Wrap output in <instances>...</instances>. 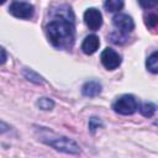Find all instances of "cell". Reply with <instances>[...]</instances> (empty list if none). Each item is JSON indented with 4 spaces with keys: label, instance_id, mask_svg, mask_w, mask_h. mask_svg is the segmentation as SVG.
<instances>
[{
    "label": "cell",
    "instance_id": "obj_6",
    "mask_svg": "<svg viewBox=\"0 0 158 158\" xmlns=\"http://www.w3.org/2000/svg\"><path fill=\"white\" fill-rule=\"evenodd\" d=\"M112 25L117 28V31L128 35L135 28V22L132 17L127 14H117L112 17Z\"/></svg>",
    "mask_w": 158,
    "mask_h": 158
},
{
    "label": "cell",
    "instance_id": "obj_11",
    "mask_svg": "<svg viewBox=\"0 0 158 158\" xmlns=\"http://www.w3.org/2000/svg\"><path fill=\"white\" fill-rule=\"evenodd\" d=\"M22 75H23L28 81H31V83H35V84H43V83H44V79H43L38 73H36V72L32 70V69L25 68V69L22 70Z\"/></svg>",
    "mask_w": 158,
    "mask_h": 158
},
{
    "label": "cell",
    "instance_id": "obj_13",
    "mask_svg": "<svg viewBox=\"0 0 158 158\" xmlns=\"http://www.w3.org/2000/svg\"><path fill=\"white\" fill-rule=\"evenodd\" d=\"M104 7L107 12H118L123 7V0H105Z\"/></svg>",
    "mask_w": 158,
    "mask_h": 158
},
{
    "label": "cell",
    "instance_id": "obj_17",
    "mask_svg": "<svg viewBox=\"0 0 158 158\" xmlns=\"http://www.w3.org/2000/svg\"><path fill=\"white\" fill-rule=\"evenodd\" d=\"M144 23H146V26L148 28H152V30L156 28V26L158 23V16H157V14L151 12V14L146 15L144 16Z\"/></svg>",
    "mask_w": 158,
    "mask_h": 158
},
{
    "label": "cell",
    "instance_id": "obj_7",
    "mask_svg": "<svg viewBox=\"0 0 158 158\" xmlns=\"http://www.w3.org/2000/svg\"><path fill=\"white\" fill-rule=\"evenodd\" d=\"M84 22L91 31H98L102 25V15L95 7H89L84 12Z\"/></svg>",
    "mask_w": 158,
    "mask_h": 158
},
{
    "label": "cell",
    "instance_id": "obj_16",
    "mask_svg": "<svg viewBox=\"0 0 158 158\" xmlns=\"http://www.w3.org/2000/svg\"><path fill=\"white\" fill-rule=\"evenodd\" d=\"M101 127H104V123H102V121H101L100 117L93 116V117L89 118V131H90L93 135L96 132V130H99V128H101Z\"/></svg>",
    "mask_w": 158,
    "mask_h": 158
},
{
    "label": "cell",
    "instance_id": "obj_8",
    "mask_svg": "<svg viewBox=\"0 0 158 158\" xmlns=\"http://www.w3.org/2000/svg\"><path fill=\"white\" fill-rule=\"evenodd\" d=\"M102 91V85L98 80H88L81 86V94L86 98H95Z\"/></svg>",
    "mask_w": 158,
    "mask_h": 158
},
{
    "label": "cell",
    "instance_id": "obj_4",
    "mask_svg": "<svg viewBox=\"0 0 158 158\" xmlns=\"http://www.w3.org/2000/svg\"><path fill=\"white\" fill-rule=\"evenodd\" d=\"M9 12L16 19L31 20L35 15V7L26 1H15L9 6Z\"/></svg>",
    "mask_w": 158,
    "mask_h": 158
},
{
    "label": "cell",
    "instance_id": "obj_3",
    "mask_svg": "<svg viewBox=\"0 0 158 158\" xmlns=\"http://www.w3.org/2000/svg\"><path fill=\"white\" fill-rule=\"evenodd\" d=\"M138 100L132 94H123L112 102V110L118 115H132L138 110Z\"/></svg>",
    "mask_w": 158,
    "mask_h": 158
},
{
    "label": "cell",
    "instance_id": "obj_10",
    "mask_svg": "<svg viewBox=\"0 0 158 158\" xmlns=\"http://www.w3.org/2000/svg\"><path fill=\"white\" fill-rule=\"evenodd\" d=\"M138 110H139V112H141L142 116H144V117H152L156 114L157 106H156V104H153L151 101H146V102H142L141 105H138Z\"/></svg>",
    "mask_w": 158,
    "mask_h": 158
},
{
    "label": "cell",
    "instance_id": "obj_12",
    "mask_svg": "<svg viewBox=\"0 0 158 158\" xmlns=\"http://www.w3.org/2000/svg\"><path fill=\"white\" fill-rule=\"evenodd\" d=\"M146 67L147 70H149L152 74H157L158 73V52L154 51L146 60Z\"/></svg>",
    "mask_w": 158,
    "mask_h": 158
},
{
    "label": "cell",
    "instance_id": "obj_9",
    "mask_svg": "<svg viewBox=\"0 0 158 158\" xmlns=\"http://www.w3.org/2000/svg\"><path fill=\"white\" fill-rule=\"evenodd\" d=\"M99 46H100L99 37L96 35H89L84 38V41L81 43V51H83V53L91 56L99 49Z\"/></svg>",
    "mask_w": 158,
    "mask_h": 158
},
{
    "label": "cell",
    "instance_id": "obj_21",
    "mask_svg": "<svg viewBox=\"0 0 158 158\" xmlns=\"http://www.w3.org/2000/svg\"><path fill=\"white\" fill-rule=\"evenodd\" d=\"M5 1H6V0H0V5H2V4L5 2Z\"/></svg>",
    "mask_w": 158,
    "mask_h": 158
},
{
    "label": "cell",
    "instance_id": "obj_1",
    "mask_svg": "<svg viewBox=\"0 0 158 158\" xmlns=\"http://www.w3.org/2000/svg\"><path fill=\"white\" fill-rule=\"evenodd\" d=\"M44 32L51 44L58 49H72L75 42V16L67 4L58 5L49 11Z\"/></svg>",
    "mask_w": 158,
    "mask_h": 158
},
{
    "label": "cell",
    "instance_id": "obj_20",
    "mask_svg": "<svg viewBox=\"0 0 158 158\" xmlns=\"http://www.w3.org/2000/svg\"><path fill=\"white\" fill-rule=\"evenodd\" d=\"M6 59H7V53H6V51L0 46V64H4V63L6 62Z\"/></svg>",
    "mask_w": 158,
    "mask_h": 158
},
{
    "label": "cell",
    "instance_id": "obj_15",
    "mask_svg": "<svg viewBox=\"0 0 158 158\" xmlns=\"http://www.w3.org/2000/svg\"><path fill=\"white\" fill-rule=\"evenodd\" d=\"M109 38H110V41H111L112 43H115V44H123V43L127 41V35H125V33H122V32H120V31H115V32L110 33Z\"/></svg>",
    "mask_w": 158,
    "mask_h": 158
},
{
    "label": "cell",
    "instance_id": "obj_18",
    "mask_svg": "<svg viewBox=\"0 0 158 158\" xmlns=\"http://www.w3.org/2000/svg\"><path fill=\"white\" fill-rule=\"evenodd\" d=\"M138 4H139V6L142 7V9H152V7H154L156 5H157V0H138Z\"/></svg>",
    "mask_w": 158,
    "mask_h": 158
},
{
    "label": "cell",
    "instance_id": "obj_14",
    "mask_svg": "<svg viewBox=\"0 0 158 158\" xmlns=\"http://www.w3.org/2000/svg\"><path fill=\"white\" fill-rule=\"evenodd\" d=\"M36 105L40 110H43V111H51L53 107H54V101L51 99V98H40L37 101H36Z\"/></svg>",
    "mask_w": 158,
    "mask_h": 158
},
{
    "label": "cell",
    "instance_id": "obj_2",
    "mask_svg": "<svg viewBox=\"0 0 158 158\" xmlns=\"http://www.w3.org/2000/svg\"><path fill=\"white\" fill-rule=\"evenodd\" d=\"M36 131L38 132L40 141L43 142L44 144L54 148L56 151L68 153V154H79L81 152L80 146L72 138L57 135L48 130L47 127H36Z\"/></svg>",
    "mask_w": 158,
    "mask_h": 158
},
{
    "label": "cell",
    "instance_id": "obj_5",
    "mask_svg": "<svg viewBox=\"0 0 158 158\" xmlns=\"http://www.w3.org/2000/svg\"><path fill=\"white\" fill-rule=\"evenodd\" d=\"M100 60H101V64L107 69V70H115L116 68L120 67L121 64V56L112 48L107 47L105 48L101 54H100Z\"/></svg>",
    "mask_w": 158,
    "mask_h": 158
},
{
    "label": "cell",
    "instance_id": "obj_19",
    "mask_svg": "<svg viewBox=\"0 0 158 158\" xmlns=\"http://www.w3.org/2000/svg\"><path fill=\"white\" fill-rule=\"evenodd\" d=\"M11 130V126L9 123H6L5 121L0 120V135L1 133H5V132H9Z\"/></svg>",
    "mask_w": 158,
    "mask_h": 158
}]
</instances>
